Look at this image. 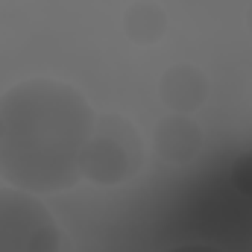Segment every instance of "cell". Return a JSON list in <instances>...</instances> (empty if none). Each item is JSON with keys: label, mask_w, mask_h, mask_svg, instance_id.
I'll return each mask as SVG.
<instances>
[{"label": "cell", "mask_w": 252, "mask_h": 252, "mask_svg": "<svg viewBox=\"0 0 252 252\" xmlns=\"http://www.w3.org/2000/svg\"><path fill=\"white\" fill-rule=\"evenodd\" d=\"M150 150L167 164H190L202 150V129L190 115L167 112L150 132Z\"/></svg>", "instance_id": "cell-4"}, {"label": "cell", "mask_w": 252, "mask_h": 252, "mask_svg": "<svg viewBox=\"0 0 252 252\" xmlns=\"http://www.w3.org/2000/svg\"><path fill=\"white\" fill-rule=\"evenodd\" d=\"M147 144L132 124L121 112L100 115L94 121L88 147H85V161H82V179L100 185V188H115L132 182L141 167H144Z\"/></svg>", "instance_id": "cell-2"}, {"label": "cell", "mask_w": 252, "mask_h": 252, "mask_svg": "<svg viewBox=\"0 0 252 252\" xmlns=\"http://www.w3.org/2000/svg\"><path fill=\"white\" fill-rule=\"evenodd\" d=\"M208 91H211L208 73L190 62L170 64L158 79V97L167 106V112L176 115H193L199 106H205Z\"/></svg>", "instance_id": "cell-5"}, {"label": "cell", "mask_w": 252, "mask_h": 252, "mask_svg": "<svg viewBox=\"0 0 252 252\" xmlns=\"http://www.w3.org/2000/svg\"><path fill=\"white\" fill-rule=\"evenodd\" d=\"M62 232L38 193L0 188V252H59Z\"/></svg>", "instance_id": "cell-3"}, {"label": "cell", "mask_w": 252, "mask_h": 252, "mask_svg": "<svg viewBox=\"0 0 252 252\" xmlns=\"http://www.w3.org/2000/svg\"><path fill=\"white\" fill-rule=\"evenodd\" d=\"M167 252H220V250H211V247H176V250H167Z\"/></svg>", "instance_id": "cell-8"}, {"label": "cell", "mask_w": 252, "mask_h": 252, "mask_svg": "<svg viewBox=\"0 0 252 252\" xmlns=\"http://www.w3.org/2000/svg\"><path fill=\"white\" fill-rule=\"evenodd\" d=\"M94 109L62 79H24L0 94V176L12 188L53 193L82 179Z\"/></svg>", "instance_id": "cell-1"}, {"label": "cell", "mask_w": 252, "mask_h": 252, "mask_svg": "<svg viewBox=\"0 0 252 252\" xmlns=\"http://www.w3.org/2000/svg\"><path fill=\"white\" fill-rule=\"evenodd\" d=\"M247 30H250V35H252V3H250V9H247Z\"/></svg>", "instance_id": "cell-9"}, {"label": "cell", "mask_w": 252, "mask_h": 252, "mask_svg": "<svg viewBox=\"0 0 252 252\" xmlns=\"http://www.w3.org/2000/svg\"><path fill=\"white\" fill-rule=\"evenodd\" d=\"M121 24H124L126 38L135 41V44H156L167 32V15L153 0H135V3H129V9L121 18Z\"/></svg>", "instance_id": "cell-6"}, {"label": "cell", "mask_w": 252, "mask_h": 252, "mask_svg": "<svg viewBox=\"0 0 252 252\" xmlns=\"http://www.w3.org/2000/svg\"><path fill=\"white\" fill-rule=\"evenodd\" d=\"M232 185L241 190V193H250L252 196V153L241 156L232 164Z\"/></svg>", "instance_id": "cell-7"}]
</instances>
